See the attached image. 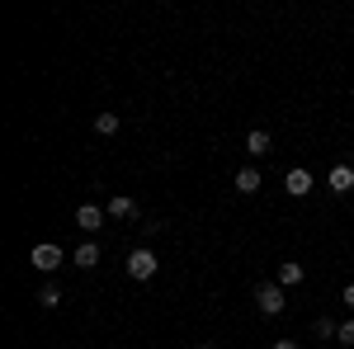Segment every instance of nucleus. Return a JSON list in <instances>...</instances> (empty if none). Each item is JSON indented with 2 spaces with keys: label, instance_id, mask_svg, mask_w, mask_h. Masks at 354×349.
<instances>
[{
  "label": "nucleus",
  "instance_id": "f257e3e1",
  "mask_svg": "<svg viewBox=\"0 0 354 349\" xmlns=\"http://www.w3.org/2000/svg\"><path fill=\"white\" fill-rule=\"evenodd\" d=\"M156 269H161V260H156V255H151L147 245H137L133 255H128V279H137V283H147V279H151Z\"/></svg>",
  "mask_w": 354,
  "mask_h": 349
},
{
  "label": "nucleus",
  "instance_id": "f03ea898",
  "mask_svg": "<svg viewBox=\"0 0 354 349\" xmlns=\"http://www.w3.org/2000/svg\"><path fill=\"white\" fill-rule=\"evenodd\" d=\"M255 307H260L265 317H279V312L288 307V297H283L279 283H260V288H255Z\"/></svg>",
  "mask_w": 354,
  "mask_h": 349
},
{
  "label": "nucleus",
  "instance_id": "7ed1b4c3",
  "mask_svg": "<svg viewBox=\"0 0 354 349\" xmlns=\"http://www.w3.org/2000/svg\"><path fill=\"white\" fill-rule=\"evenodd\" d=\"M33 269H43V274H53V269L66 265V255H62V245H33Z\"/></svg>",
  "mask_w": 354,
  "mask_h": 349
},
{
  "label": "nucleus",
  "instance_id": "20e7f679",
  "mask_svg": "<svg viewBox=\"0 0 354 349\" xmlns=\"http://www.w3.org/2000/svg\"><path fill=\"white\" fill-rule=\"evenodd\" d=\"M283 189H288L293 198H302V194H312V175H307L302 165H293V170L283 175Z\"/></svg>",
  "mask_w": 354,
  "mask_h": 349
},
{
  "label": "nucleus",
  "instance_id": "39448f33",
  "mask_svg": "<svg viewBox=\"0 0 354 349\" xmlns=\"http://www.w3.org/2000/svg\"><path fill=\"white\" fill-rule=\"evenodd\" d=\"M76 227H81V232H100V227H104V208H95V203L76 208Z\"/></svg>",
  "mask_w": 354,
  "mask_h": 349
},
{
  "label": "nucleus",
  "instance_id": "423d86ee",
  "mask_svg": "<svg viewBox=\"0 0 354 349\" xmlns=\"http://www.w3.org/2000/svg\"><path fill=\"white\" fill-rule=\"evenodd\" d=\"M302 279H307V269L293 265V260H288V265H279V274H274V283H279V288H298Z\"/></svg>",
  "mask_w": 354,
  "mask_h": 349
},
{
  "label": "nucleus",
  "instance_id": "0eeeda50",
  "mask_svg": "<svg viewBox=\"0 0 354 349\" xmlns=\"http://www.w3.org/2000/svg\"><path fill=\"white\" fill-rule=\"evenodd\" d=\"M71 265H76V269H95V265H100V245H95V241L76 245V250H71Z\"/></svg>",
  "mask_w": 354,
  "mask_h": 349
},
{
  "label": "nucleus",
  "instance_id": "6e6552de",
  "mask_svg": "<svg viewBox=\"0 0 354 349\" xmlns=\"http://www.w3.org/2000/svg\"><path fill=\"white\" fill-rule=\"evenodd\" d=\"M109 217H118V222H128V217H137V203L128 198V194H113V198H109Z\"/></svg>",
  "mask_w": 354,
  "mask_h": 349
},
{
  "label": "nucleus",
  "instance_id": "1a4fd4ad",
  "mask_svg": "<svg viewBox=\"0 0 354 349\" xmlns=\"http://www.w3.org/2000/svg\"><path fill=\"white\" fill-rule=\"evenodd\" d=\"M354 189V170L350 165H335V170H330V194H350Z\"/></svg>",
  "mask_w": 354,
  "mask_h": 349
},
{
  "label": "nucleus",
  "instance_id": "9d476101",
  "mask_svg": "<svg viewBox=\"0 0 354 349\" xmlns=\"http://www.w3.org/2000/svg\"><path fill=\"white\" fill-rule=\"evenodd\" d=\"M245 151H250V156H265V151H270V133H265V128H250V133H245Z\"/></svg>",
  "mask_w": 354,
  "mask_h": 349
},
{
  "label": "nucleus",
  "instance_id": "9b49d317",
  "mask_svg": "<svg viewBox=\"0 0 354 349\" xmlns=\"http://www.w3.org/2000/svg\"><path fill=\"white\" fill-rule=\"evenodd\" d=\"M236 189H241V194H260V170H255V165L236 170Z\"/></svg>",
  "mask_w": 354,
  "mask_h": 349
},
{
  "label": "nucleus",
  "instance_id": "f8f14e48",
  "mask_svg": "<svg viewBox=\"0 0 354 349\" xmlns=\"http://www.w3.org/2000/svg\"><path fill=\"white\" fill-rule=\"evenodd\" d=\"M118 128H123V123H118V113H95V133H100V137H113Z\"/></svg>",
  "mask_w": 354,
  "mask_h": 349
},
{
  "label": "nucleus",
  "instance_id": "ddd939ff",
  "mask_svg": "<svg viewBox=\"0 0 354 349\" xmlns=\"http://www.w3.org/2000/svg\"><path fill=\"white\" fill-rule=\"evenodd\" d=\"M38 307H43V312H53V307H62V293H57L53 283H48V288L38 293Z\"/></svg>",
  "mask_w": 354,
  "mask_h": 349
},
{
  "label": "nucleus",
  "instance_id": "4468645a",
  "mask_svg": "<svg viewBox=\"0 0 354 349\" xmlns=\"http://www.w3.org/2000/svg\"><path fill=\"white\" fill-rule=\"evenodd\" d=\"M317 335H322V340H335V335H340V326L330 321V317H322V321H317Z\"/></svg>",
  "mask_w": 354,
  "mask_h": 349
},
{
  "label": "nucleus",
  "instance_id": "2eb2a0df",
  "mask_svg": "<svg viewBox=\"0 0 354 349\" xmlns=\"http://www.w3.org/2000/svg\"><path fill=\"white\" fill-rule=\"evenodd\" d=\"M340 345H354V321H340V335H335Z\"/></svg>",
  "mask_w": 354,
  "mask_h": 349
},
{
  "label": "nucleus",
  "instance_id": "dca6fc26",
  "mask_svg": "<svg viewBox=\"0 0 354 349\" xmlns=\"http://www.w3.org/2000/svg\"><path fill=\"white\" fill-rule=\"evenodd\" d=\"M340 297H345V307H354V283H350V288H345Z\"/></svg>",
  "mask_w": 354,
  "mask_h": 349
},
{
  "label": "nucleus",
  "instance_id": "f3484780",
  "mask_svg": "<svg viewBox=\"0 0 354 349\" xmlns=\"http://www.w3.org/2000/svg\"><path fill=\"white\" fill-rule=\"evenodd\" d=\"M274 349H298V345L293 340H274Z\"/></svg>",
  "mask_w": 354,
  "mask_h": 349
},
{
  "label": "nucleus",
  "instance_id": "a211bd4d",
  "mask_svg": "<svg viewBox=\"0 0 354 349\" xmlns=\"http://www.w3.org/2000/svg\"><path fill=\"white\" fill-rule=\"evenodd\" d=\"M198 349H208V345H198Z\"/></svg>",
  "mask_w": 354,
  "mask_h": 349
}]
</instances>
